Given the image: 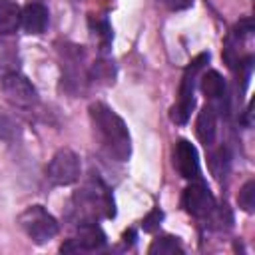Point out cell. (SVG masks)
<instances>
[{
	"instance_id": "9c48e42d",
	"label": "cell",
	"mask_w": 255,
	"mask_h": 255,
	"mask_svg": "<svg viewBox=\"0 0 255 255\" xmlns=\"http://www.w3.org/2000/svg\"><path fill=\"white\" fill-rule=\"evenodd\" d=\"M173 165L183 179H199V155L191 141L179 139L173 147Z\"/></svg>"
},
{
	"instance_id": "3957f363",
	"label": "cell",
	"mask_w": 255,
	"mask_h": 255,
	"mask_svg": "<svg viewBox=\"0 0 255 255\" xmlns=\"http://www.w3.org/2000/svg\"><path fill=\"white\" fill-rule=\"evenodd\" d=\"M18 225L38 245L48 243L50 239H54L58 235V229H60L56 217L50 215L42 205H30V207H26L20 213V217H18Z\"/></svg>"
},
{
	"instance_id": "52a82bcc",
	"label": "cell",
	"mask_w": 255,
	"mask_h": 255,
	"mask_svg": "<svg viewBox=\"0 0 255 255\" xmlns=\"http://www.w3.org/2000/svg\"><path fill=\"white\" fill-rule=\"evenodd\" d=\"M181 203L185 207V211L197 219L201 217H209L213 211H215V197L213 193L207 189L205 183L197 181V183H191L189 187H185L183 191V197H181Z\"/></svg>"
},
{
	"instance_id": "7c38bea8",
	"label": "cell",
	"mask_w": 255,
	"mask_h": 255,
	"mask_svg": "<svg viewBox=\"0 0 255 255\" xmlns=\"http://www.w3.org/2000/svg\"><path fill=\"white\" fill-rule=\"evenodd\" d=\"M201 92L205 94V98L211 102V106H219L225 102V96H227V86H225V80L221 78L219 72L215 70H209L201 76Z\"/></svg>"
},
{
	"instance_id": "8fae6325",
	"label": "cell",
	"mask_w": 255,
	"mask_h": 255,
	"mask_svg": "<svg viewBox=\"0 0 255 255\" xmlns=\"http://www.w3.org/2000/svg\"><path fill=\"white\" fill-rule=\"evenodd\" d=\"M195 131H197V137L199 141L205 145V147H211L213 141H215V135H217V112L215 108L209 104L205 106L199 116H197V124H195Z\"/></svg>"
},
{
	"instance_id": "9a60e30c",
	"label": "cell",
	"mask_w": 255,
	"mask_h": 255,
	"mask_svg": "<svg viewBox=\"0 0 255 255\" xmlns=\"http://www.w3.org/2000/svg\"><path fill=\"white\" fill-rule=\"evenodd\" d=\"M149 253L151 255H175V253L181 255L183 249H181V245H179V241L175 237L165 235V237L153 239V243L149 245Z\"/></svg>"
},
{
	"instance_id": "2e32d148",
	"label": "cell",
	"mask_w": 255,
	"mask_h": 255,
	"mask_svg": "<svg viewBox=\"0 0 255 255\" xmlns=\"http://www.w3.org/2000/svg\"><path fill=\"white\" fill-rule=\"evenodd\" d=\"M237 201H239V207H241L243 211H247V213H251V211L255 209V181H253V179H249V181L241 187Z\"/></svg>"
},
{
	"instance_id": "30bf717a",
	"label": "cell",
	"mask_w": 255,
	"mask_h": 255,
	"mask_svg": "<svg viewBox=\"0 0 255 255\" xmlns=\"http://www.w3.org/2000/svg\"><path fill=\"white\" fill-rule=\"evenodd\" d=\"M20 26L28 34H42L48 28V8L40 2H30L22 8Z\"/></svg>"
},
{
	"instance_id": "d6986e66",
	"label": "cell",
	"mask_w": 255,
	"mask_h": 255,
	"mask_svg": "<svg viewBox=\"0 0 255 255\" xmlns=\"http://www.w3.org/2000/svg\"><path fill=\"white\" fill-rule=\"evenodd\" d=\"M159 2L169 10H185L193 6V0H159Z\"/></svg>"
},
{
	"instance_id": "ac0fdd59",
	"label": "cell",
	"mask_w": 255,
	"mask_h": 255,
	"mask_svg": "<svg viewBox=\"0 0 255 255\" xmlns=\"http://www.w3.org/2000/svg\"><path fill=\"white\" fill-rule=\"evenodd\" d=\"M161 217H163V213L159 211V209H153L145 219H143V223H141V227L145 229V231H153L155 227H159V221H161Z\"/></svg>"
},
{
	"instance_id": "6da1fadb",
	"label": "cell",
	"mask_w": 255,
	"mask_h": 255,
	"mask_svg": "<svg viewBox=\"0 0 255 255\" xmlns=\"http://www.w3.org/2000/svg\"><path fill=\"white\" fill-rule=\"evenodd\" d=\"M90 118L100 147L116 161H126L131 155V137L124 120L106 104L96 102L90 106Z\"/></svg>"
},
{
	"instance_id": "4fadbf2b",
	"label": "cell",
	"mask_w": 255,
	"mask_h": 255,
	"mask_svg": "<svg viewBox=\"0 0 255 255\" xmlns=\"http://www.w3.org/2000/svg\"><path fill=\"white\" fill-rule=\"evenodd\" d=\"M22 10L14 0H0V36H10L18 30Z\"/></svg>"
},
{
	"instance_id": "e0dca14e",
	"label": "cell",
	"mask_w": 255,
	"mask_h": 255,
	"mask_svg": "<svg viewBox=\"0 0 255 255\" xmlns=\"http://www.w3.org/2000/svg\"><path fill=\"white\" fill-rule=\"evenodd\" d=\"M16 124L6 116V114H0V139H12L16 135Z\"/></svg>"
},
{
	"instance_id": "7a4b0ae2",
	"label": "cell",
	"mask_w": 255,
	"mask_h": 255,
	"mask_svg": "<svg viewBox=\"0 0 255 255\" xmlns=\"http://www.w3.org/2000/svg\"><path fill=\"white\" fill-rule=\"evenodd\" d=\"M116 215L114 207V195L110 187L100 179L92 177L88 179L70 201V217L82 225V223H98L100 219H112Z\"/></svg>"
},
{
	"instance_id": "5b68a950",
	"label": "cell",
	"mask_w": 255,
	"mask_h": 255,
	"mask_svg": "<svg viewBox=\"0 0 255 255\" xmlns=\"http://www.w3.org/2000/svg\"><path fill=\"white\" fill-rule=\"evenodd\" d=\"M80 171H82V165H80L78 153L64 147V149H58L54 153V157L50 159V163L46 167V177L54 185H70V183L78 181Z\"/></svg>"
},
{
	"instance_id": "ba28073f",
	"label": "cell",
	"mask_w": 255,
	"mask_h": 255,
	"mask_svg": "<svg viewBox=\"0 0 255 255\" xmlns=\"http://www.w3.org/2000/svg\"><path fill=\"white\" fill-rule=\"evenodd\" d=\"M106 245V233L96 223H82L78 227L76 237L68 239L62 245V253H78V251H100Z\"/></svg>"
},
{
	"instance_id": "277c9868",
	"label": "cell",
	"mask_w": 255,
	"mask_h": 255,
	"mask_svg": "<svg viewBox=\"0 0 255 255\" xmlns=\"http://www.w3.org/2000/svg\"><path fill=\"white\" fill-rule=\"evenodd\" d=\"M207 60H209V54H199L185 68L183 78H181V86H179V100L171 108V114H169L175 124H185L189 120L191 110L195 106V98H193V94H195V80H197V74L201 72V68H203V64Z\"/></svg>"
},
{
	"instance_id": "5bb4252c",
	"label": "cell",
	"mask_w": 255,
	"mask_h": 255,
	"mask_svg": "<svg viewBox=\"0 0 255 255\" xmlns=\"http://www.w3.org/2000/svg\"><path fill=\"white\" fill-rule=\"evenodd\" d=\"M18 64H20V56L16 44L0 38V80L12 72H18Z\"/></svg>"
},
{
	"instance_id": "8992f818",
	"label": "cell",
	"mask_w": 255,
	"mask_h": 255,
	"mask_svg": "<svg viewBox=\"0 0 255 255\" xmlns=\"http://www.w3.org/2000/svg\"><path fill=\"white\" fill-rule=\"evenodd\" d=\"M2 92L4 96L20 108H30L38 102V92L36 88L30 84V80L26 76H22L20 72H12L8 76H4L2 80Z\"/></svg>"
}]
</instances>
